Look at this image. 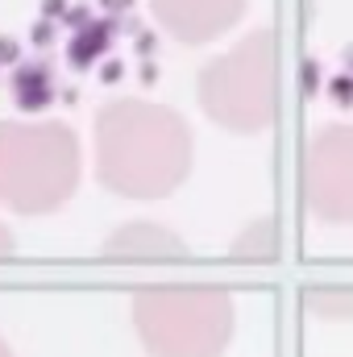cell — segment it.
<instances>
[{
  "mask_svg": "<svg viewBox=\"0 0 353 357\" xmlns=\"http://www.w3.org/2000/svg\"><path fill=\"white\" fill-rule=\"evenodd\" d=\"M195 158L183 112L154 100H112L91 121L96 183L125 199H167L187 183Z\"/></svg>",
  "mask_w": 353,
  "mask_h": 357,
  "instance_id": "6da1fadb",
  "label": "cell"
},
{
  "mask_svg": "<svg viewBox=\"0 0 353 357\" xmlns=\"http://www.w3.org/2000/svg\"><path fill=\"white\" fill-rule=\"evenodd\" d=\"M84 178V146L67 121H0V208L59 212Z\"/></svg>",
  "mask_w": 353,
  "mask_h": 357,
  "instance_id": "7a4b0ae2",
  "label": "cell"
},
{
  "mask_svg": "<svg viewBox=\"0 0 353 357\" xmlns=\"http://www.w3.org/2000/svg\"><path fill=\"white\" fill-rule=\"evenodd\" d=\"M129 320L150 357H220L237 312L216 282H150L133 291Z\"/></svg>",
  "mask_w": 353,
  "mask_h": 357,
  "instance_id": "3957f363",
  "label": "cell"
},
{
  "mask_svg": "<svg viewBox=\"0 0 353 357\" xmlns=\"http://www.w3.org/2000/svg\"><path fill=\"white\" fill-rule=\"evenodd\" d=\"M200 112L225 133L254 137L278 116V38L270 29L241 33L195 75Z\"/></svg>",
  "mask_w": 353,
  "mask_h": 357,
  "instance_id": "277c9868",
  "label": "cell"
},
{
  "mask_svg": "<svg viewBox=\"0 0 353 357\" xmlns=\"http://www.w3.org/2000/svg\"><path fill=\"white\" fill-rule=\"evenodd\" d=\"M299 199L324 225H353V125H324L299 154Z\"/></svg>",
  "mask_w": 353,
  "mask_h": 357,
  "instance_id": "5b68a950",
  "label": "cell"
},
{
  "mask_svg": "<svg viewBox=\"0 0 353 357\" xmlns=\"http://www.w3.org/2000/svg\"><path fill=\"white\" fill-rule=\"evenodd\" d=\"M250 0H150V17L179 46H208L237 29Z\"/></svg>",
  "mask_w": 353,
  "mask_h": 357,
  "instance_id": "8992f818",
  "label": "cell"
},
{
  "mask_svg": "<svg viewBox=\"0 0 353 357\" xmlns=\"http://www.w3.org/2000/svg\"><path fill=\"white\" fill-rule=\"evenodd\" d=\"M100 254L108 262H125V266H163V262H175L187 258V241L175 237L167 225H150V220H133V225H121L117 233H108V241L100 245Z\"/></svg>",
  "mask_w": 353,
  "mask_h": 357,
  "instance_id": "52a82bcc",
  "label": "cell"
},
{
  "mask_svg": "<svg viewBox=\"0 0 353 357\" xmlns=\"http://www.w3.org/2000/svg\"><path fill=\"white\" fill-rule=\"evenodd\" d=\"M303 307L320 320H353V282H333V287H312L303 295Z\"/></svg>",
  "mask_w": 353,
  "mask_h": 357,
  "instance_id": "ba28073f",
  "label": "cell"
},
{
  "mask_svg": "<svg viewBox=\"0 0 353 357\" xmlns=\"http://www.w3.org/2000/svg\"><path fill=\"white\" fill-rule=\"evenodd\" d=\"M278 254V237H274V225L270 220H254L241 229V237L233 241V258L237 262H270Z\"/></svg>",
  "mask_w": 353,
  "mask_h": 357,
  "instance_id": "9c48e42d",
  "label": "cell"
},
{
  "mask_svg": "<svg viewBox=\"0 0 353 357\" xmlns=\"http://www.w3.org/2000/svg\"><path fill=\"white\" fill-rule=\"evenodd\" d=\"M13 254H17V237H13V229L0 220V262H8Z\"/></svg>",
  "mask_w": 353,
  "mask_h": 357,
  "instance_id": "30bf717a",
  "label": "cell"
},
{
  "mask_svg": "<svg viewBox=\"0 0 353 357\" xmlns=\"http://www.w3.org/2000/svg\"><path fill=\"white\" fill-rule=\"evenodd\" d=\"M0 357H13V349H8V345H4V337H0Z\"/></svg>",
  "mask_w": 353,
  "mask_h": 357,
  "instance_id": "8fae6325",
  "label": "cell"
}]
</instances>
